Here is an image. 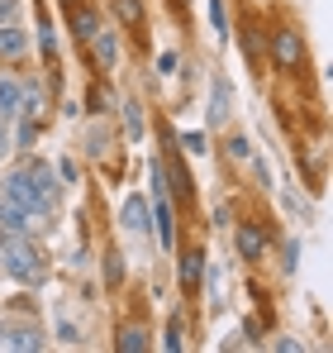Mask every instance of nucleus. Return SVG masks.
Returning <instances> with one entry per match:
<instances>
[{"mask_svg": "<svg viewBox=\"0 0 333 353\" xmlns=\"http://www.w3.org/2000/svg\"><path fill=\"white\" fill-rule=\"evenodd\" d=\"M114 344H119L124 353H143V349H148V330H143V325H124Z\"/></svg>", "mask_w": 333, "mask_h": 353, "instance_id": "2eb2a0df", "label": "nucleus"}, {"mask_svg": "<svg viewBox=\"0 0 333 353\" xmlns=\"http://www.w3.org/2000/svg\"><path fill=\"white\" fill-rule=\"evenodd\" d=\"M62 5H72V0H62Z\"/></svg>", "mask_w": 333, "mask_h": 353, "instance_id": "5701e85b", "label": "nucleus"}, {"mask_svg": "<svg viewBox=\"0 0 333 353\" xmlns=\"http://www.w3.org/2000/svg\"><path fill=\"white\" fill-rule=\"evenodd\" d=\"M124 230L148 234V201H143V196H129V201H124Z\"/></svg>", "mask_w": 333, "mask_h": 353, "instance_id": "9d476101", "label": "nucleus"}, {"mask_svg": "<svg viewBox=\"0 0 333 353\" xmlns=\"http://www.w3.org/2000/svg\"><path fill=\"white\" fill-rule=\"evenodd\" d=\"M5 148H10V134H5V119H0V158H5Z\"/></svg>", "mask_w": 333, "mask_h": 353, "instance_id": "4be33fe9", "label": "nucleus"}, {"mask_svg": "<svg viewBox=\"0 0 333 353\" xmlns=\"http://www.w3.org/2000/svg\"><path fill=\"white\" fill-rule=\"evenodd\" d=\"M166 349H171V353L181 349V325H176V320H171V325H166Z\"/></svg>", "mask_w": 333, "mask_h": 353, "instance_id": "aec40b11", "label": "nucleus"}, {"mask_svg": "<svg viewBox=\"0 0 333 353\" xmlns=\"http://www.w3.org/2000/svg\"><path fill=\"white\" fill-rule=\"evenodd\" d=\"M14 19V0H0V24H10Z\"/></svg>", "mask_w": 333, "mask_h": 353, "instance_id": "412c9836", "label": "nucleus"}, {"mask_svg": "<svg viewBox=\"0 0 333 353\" xmlns=\"http://www.w3.org/2000/svg\"><path fill=\"white\" fill-rule=\"evenodd\" d=\"M67 10H72V34H76L81 43H91V39H96V29H100V14H96L91 5H81V0H72Z\"/></svg>", "mask_w": 333, "mask_h": 353, "instance_id": "423d86ee", "label": "nucleus"}, {"mask_svg": "<svg viewBox=\"0 0 333 353\" xmlns=\"http://www.w3.org/2000/svg\"><path fill=\"white\" fill-rule=\"evenodd\" d=\"M0 230H10V234H34V230H43V225H39L34 215H24L14 201L0 196Z\"/></svg>", "mask_w": 333, "mask_h": 353, "instance_id": "39448f33", "label": "nucleus"}, {"mask_svg": "<svg viewBox=\"0 0 333 353\" xmlns=\"http://www.w3.org/2000/svg\"><path fill=\"white\" fill-rule=\"evenodd\" d=\"M91 48H96V62H100V67H114V58H119V43H114L110 29H96Z\"/></svg>", "mask_w": 333, "mask_h": 353, "instance_id": "ddd939ff", "label": "nucleus"}, {"mask_svg": "<svg viewBox=\"0 0 333 353\" xmlns=\"http://www.w3.org/2000/svg\"><path fill=\"white\" fill-rule=\"evenodd\" d=\"M124 277V263H119V253H110L105 258V282H119Z\"/></svg>", "mask_w": 333, "mask_h": 353, "instance_id": "a211bd4d", "label": "nucleus"}, {"mask_svg": "<svg viewBox=\"0 0 333 353\" xmlns=\"http://www.w3.org/2000/svg\"><path fill=\"white\" fill-rule=\"evenodd\" d=\"M39 110H43V86L39 81H19V115L39 119Z\"/></svg>", "mask_w": 333, "mask_h": 353, "instance_id": "9b49d317", "label": "nucleus"}, {"mask_svg": "<svg viewBox=\"0 0 333 353\" xmlns=\"http://www.w3.org/2000/svg\"><path fill=\"white\" fill-rule=\"evenodd\" d=\"M114 14L133 29V24H143V0H114Z\"/></svg>", "mask_w": 333, "mask_h": 353, "instance_id": "dca6fc26", "label": "nucleus"}, {"mask_svg": "<svg viewBox=\"0 0 333 353\" xmlns=\"http://www.w3.org/2000/svg\"><path fill=\"white\" fill-rule=\"evenodd\" d=\"M238 253H243L248 263H257V258L267 253V234H262L257 225H238Z\"/></svg>", "mask_w": 333, "mask_h": 353, "instance_id": "0eeeda50", "label": "nucleus"}, {"mask_svg": "<svg viewBox=\"0 0 333 353\" xmlns=\"http://www.w3.org/2000/svg\"><path fill=\"white\" fill-rule=\"evenodd\" d=\"M0 258H5V272L19 277V282H43V272H48V263H43L34 234H10V230H0Z\"/></svg>", "mask_w": 333, "mask_h": 353, "instance_id": "f03ea898", "label": "nucleus"}, {"mask_svg": "<svg viewBox=\"0 0 333 353\" xmlns=\"http://www.w3.org/2000/svg\"><path fill=\"white\" fill-rule=\"evenodd\" d=\"M19 115V81L14 77H0V119Z\"/></svg>", "mask_w": 333, "mask_h": 353, "instance_id": "4468645a", "label": "nucleus"}, {"mask_svg": "<svg viewBox=\"0 0 333 353\" xmlns=\"http://www.w3.org/2000/svg\"><path fill=\"white\" fill-rule=\"evenodd\" d=\"M24 48H29V39H24V29L10 19V24H0V58H24Z\"/></svg>", "mask_w": 333, "mask_h": 353, "instance_id": "6e6552de", "label": "nucleus"}, {"mask_svg": "<svg viewBox=\"0 0 333 353\" xmlns=\"http://www.w3.org/2000/svg\"><path fill=\"white\" fill-rule=\"evenodd\" d=\"M200 272H205V258H200L195 248H191V253H181V268H176V277H181V287H186V292L200 282Z\"/></svg>", "mask_w": 333, "mask_h": 353, "instance_id": "f8f14e48", "label": "nucleus"}, {"mask_svg": "<svg viewBox=\"0 0 333 353\" xmlns=\"http://www.w3.org/2000/svg\"><path fill=\"white\" fill-rule=\"evenodd\" d=\"M166 181V176H162ZM158 181V186H162ZM153 225H158V239H162V248H171V239H176V220H171V205L162 201V191H158V205H153Z\"/></svg>", "mask_w": 333, "mask_h": 353, "instance_id": "1a4fd4ad", "label": "nucleus"}, {"mask_svg": "<svg viewBox=\"0 0 333 353\" xmlns=\"http://www.w3.org/2000/svg\"><path fill=\"white\" fill-rule=\"evenodd\" d=\"M210 19H215V29H228V14H224V0H215V5H210Z\"/></svg>", "mask_w": 333, "mask_h": 353, "instance_id": "6ab92c4d", "label": "nucleus"}, {"mask_svg": "<svg viewBox=\"0 0 333 353\" xmlns=\"http://www.w3.org/2000/svg\"><path fill=\"white\" fill-rule=\"evenodd\" d=\"M272 62H277L281 72H295V67L305 62V43H300V34H295V29H286V24H281L277 34H272Z\"/></svg>", "mask_w": 333, "mask_h": 353, "instance_id": "7ed1b4c3", "label": "nucleus"}, {"mask_svg": "<svg viewBox=\"0 0 333 353\" xmlns=\"http://www.w3.org/2000/svg\"><path fill=\"white\" fill-rule=\"evenodd\" d=\"M34 139H39V119H19V129H14V148H34Z\"/></svg>", "mask_w": 333, "mask_h": 353, "instance_id": "f3484780", "label": "nucleus"}, {"mask_svg": "<svg viewBox=\"0 0 333 353\" xmlns=\"http://www.w3.org/2000/svg\"><path fill=\"white\" fill-rule=\"evenodd\" d=\"M43 344V334H39V325H29V320H10V325H0V349H19V353H34Z\"/></svg>", "mask_w": 333, "mask_h": 353, "instance_id": "20e7f679", "label": "nucleus"}, {"mask_svg": "<svg viewBox=\"0 0 333 353\" xmlns=\"http://www.w3.org/2000/svg\"><path fill=\"white\" fill-rule=\"evenodd\" d=\"M5 201H14L24 215H34L39 225H48V215L57 210V181L39 163L34 168H19V172L5 176V191H0Z\"/></svg>", "mask_w": 333, "mask_h": 353, "instance_id": "f257e3e1", "label": "nucleus"}]
</instances>
